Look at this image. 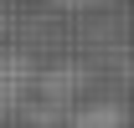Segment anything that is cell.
<instances>
[{
	"label": "cell",
	"instance_id": "obj_1",
	"mask_svg": "<svg viewBox=\"0 0 134 128\" xmlns=\"http://www.w3.org/2000/svg\"><path fill=\"white\" fill-rule=\"evenodd\" d=\"M31 82H36V72H31L26 56H0V118L21 108V97L31 92Z\"/></svg>",
	"mask_w": 134,
	"mask_h": 128
},
{
	"label": "cell",
	"instance_id": "obj_2",
	"mask_svg": "<svg viewBox=\"0 0 134 128\" xmlns=\"http://www.w3.org/2000/svg\"><path fill=\"white\" fill-rule=\"evenodd\" d=\"M83 87V67H72V62H62V67H52L47 77H41V92H47V108H62L67 97Z\"/></svg>",
	"mask_w": 134,
	"mask_h": 128
},
{
	"label": "cell",
	"instance_id": "obj_3",
	"mask_svg": "<svg viewBox=\"0 0 134 128\" xmlns=\"http://www.w3.org/2000/svg\"><path fill=\"white\" fill-rule=\"evenodd\" d=\"M67 128H124V103H88L72 113Z\"/></svg>",
	"mask_w": 134,
	"mask_h": 128
},
{
	"label": "cell",
	"instance_id": "obj_4",
	"mask_svg": "<svg viewBox=\"0 0 134 128\" xmlns=\"http://www.w3.org/2000/svg\"><path fill=\"white\" fill-rule=\"evenodd\" d=\"M47 5H62V10H88V5H103V0H47Z\"/></svg>",
	"mask_w": 134,
	"mask_h": 128
}]
</instances>
